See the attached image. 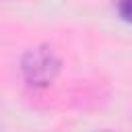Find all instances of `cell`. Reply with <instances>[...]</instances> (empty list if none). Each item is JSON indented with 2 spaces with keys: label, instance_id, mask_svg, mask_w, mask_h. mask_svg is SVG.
<instances>
[{
  "label": "cell",
  "instance_id": "obj_1",
  "mask_svg": "<svg viewBox=\"0 0 132 132\" xmlns=\"http://www.w3.org/2000/svg\"><path fill=\"white\" fill-rule=\"evenodd\" d=\"M21 70L29 85L45 87L60 72V58L54 54L52 47H35L23 56Z\"/></svg>",
  "mask_w": 132,
  "mask_h": 132
},
{
  "label": "cell",
  "instance_id": "obj_2",
  "mask_svg": "<svg viewBox=\"0 0 132 132\" xmlns=\"http://www.w3.org/2000/svg\"><path fill=\"white\" fill-rule=\"evenodd\" d=\"M118 14L122 21L132 23V0H118Z\"/></svg>",
  "mask_w": 132,
  "mask_h": 132
}]
</instances>
